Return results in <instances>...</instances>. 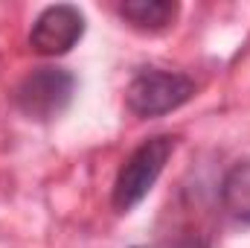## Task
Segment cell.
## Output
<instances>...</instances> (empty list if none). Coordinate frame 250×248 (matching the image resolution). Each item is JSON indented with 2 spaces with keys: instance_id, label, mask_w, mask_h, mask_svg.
<instances>
[{
  "instance_id": "obj_2",
  "label": "cell",
  "mask_w": 250,
  "mask_h": 248,
  "mask_svg": "<svg viewBox=\"0 0 250 248\" xmlns=\"http://www.w3.org/2000/svg\"><path fill=\"white\" fill-rule=\"evenodd\" d=\"M76 97V76L64 67H35L15 88V105L35 123L59 120Z\"/></svg>"
},
{
  "instance_id": "obj_3",
  "label": "cell",
  "mask_w": 250,
  "mask_h": 248,
  "mask_svg": "<svg viewBox=\"0 0 250 248\" xmlns=\"http://www.w3.org/2000/svg\"><path fill=\"white\" fill-rule=\"evenodd\" d=\"M198 85L187 73L175 70H143L131 79L125 91V105L137 117H163L169 111H178L195 97Z\"/></svg>"
},
{
  "instance_id": "obj_6",
  "label": "cell",
  "mask_w": 250,
  "mask_h": 248,
  "mask_svg": "<svg viewBox=\"0 0 250 248\" xmlns=\"http://www.w3.org/2000/svg\"><path fill=\"white\" fill-rule=\"evenodd\" d=\"M221 207L239 225H250V158L236 161L221 178Z\"/></svg>"
},
{
  "instance_id": "obj_5",
  "label": "cell",
  "mask_w": 250,
  "mask_h": 248,
  "mask_svg": "<svg viewBox=\"0 0 250 248\" xmlns=\"http://www.w3.org/2000/svg\"><path fill=\"white\" fill-rule=\"evenodd\" d=\"M181 15V3L175 0H125L120 3V18L140 32H163Z\"/></svg>"
},
{
  "instance_id": "obj_1",
  "label": "cell",
  "mask_w": 250,
  "mask_h": 248,
  "mask_svg": "<svg viewBox=\"0 0 250 248\" xmlns=\"http://www.w3.org/2000/svg\"><path fill=\"white\" fill-rule=\"evenodd\" d=\"M175 146H178V137L157 134V137L143 140L125 158V164L120 167V173H117L114 190H111V204H114L117 213H131L151 193V187L157 184L160 173L166 170Z\"/></svg>"
},
{
  "instance_id": "obj_4",
  "label": "cell",
  "mask_w": 250,
  "mask_h": 248,
  "mask_svg": "<svg viewBox=\"0 0 250 248\" xmlns=\"http://www.w3.org/2000/svg\"><path fill=\"white\" fill-rule=\"evenodd\" d=\"M84 35V15L73 3H53L38 12L29 29V47L38 56H64Z\"/></svg>"
}]
</instances>
